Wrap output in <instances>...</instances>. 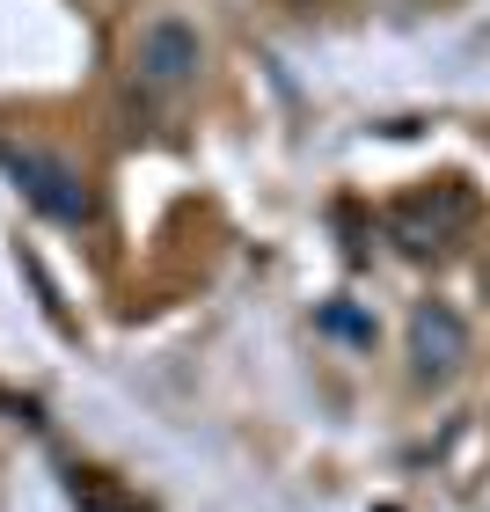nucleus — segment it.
Segmentation results:
<instances>
[{
	"label": "nucleus",
	"instance_id": "f257e3e1",
	"mask_svg": "<svg viewBox=\"0 0 490 512\" xmlns=\"http://www.w3.org/2000/svg\"><path fill=\"white\" fill-rule=\"evenodd\" d=\"M132 74L147 88H183L198 74V30L176 22V15H154L147 30H139V44H132Z\"/></svg>",
	"mask_w": 490,
	"mask_h": 512
},
{
	"label": "nucleus",
	"instance_id": "f03ea898",
	"mask_svg": "<svg viewBox=\"0 0 490 512\" xmlns=\"http://www.w3.org/2000/svg\"><path fill=\"white\" fill-rule=\"evenodd\" d=\"M8 169H15V183H22V191H30L52 220H88V191H81V176L66 169V161L22 147V154H8Z\"/></svg>",
	"mask_w": 490,
	"mask_h": 512
}]
</instances>
